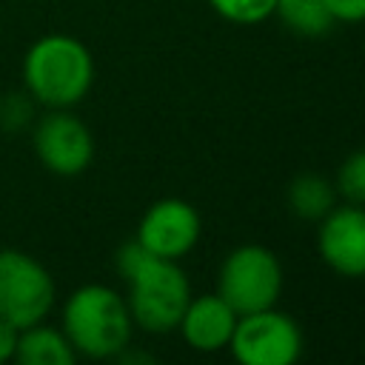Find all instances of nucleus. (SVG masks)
I'll list each match as a JSON object with an SVG mask.
<instances>
[{"mask_svg":"<svg viewBox=\"0 0 365 365\" xmlns=\"http://www.w3.org/2000/svg\"><path fill=\"white\" fill-rule=\"evenodd\" d=\"M114 262L128 285L125 305L134 325L148 334L174 331L191 299V282L177 259L154 257L137 240H131L120 245Z\"/></svg>","mask_w":365,"mask_h":365,"instance_id":"obj_1","label":"nucleus"},{"mask_svg":"<svg viewBox=\"0 0 365 365\" xmlns=\"http://www.w3.org/2000/svg\"><path fill=\"white\" fill-rule=\"evenodd\" d=\"M94 83V60L83 40L71 34H46L23 57V86L46 108L77 106Z\"/></svg>","mask_w":365,"mask_h":365,"instance_id":"obj_2","label":"nucleus"},{"mask_svg":"<svg viewBox=\"0 0 365 365\" xmlns=\"http://www.w3.org/2000/svg\"><path fill=\"white\" fill-rule=\"evenodd\" d=\"M63 334L71 348L88 359H114L134 331L125 297L103 282L80 285L63 305Z\"/></svg>","mask_w":365,"mask_h":365,"instance_id":"obj_3","label":"nucleus"},{"mask_svg":"<svg viewBox=\"0 0 365 365\" xmlns=\"http://www.w3.org/2000/svg\"><path fill=\"white\" fill-rule=\"evenodd\" d=\"M217 294L240 317L274 308L282 294V265L277 254L259 242L237 245L220 262Z\"/></svg>","mask_w":365,"mask_h":365,"instance_id":"obj_4","label":"nucleus"},{"mask_svg":"<svg viewBox=\"0 0 365 365\" xmlns=\"http://www.w3.org/2000/svg\"><path fill=\"white\" fill-rule=\"evenodd\" d=\"M54 279L43 262L17 248H0V319L14 328L43 322L54 308Z\"/></svg>","mask_w":365,"mask_h":365,"instance_id":"obj_5","label":"nucleus"},{"mask_svg":"<svg viewBox=\"0 0 365 365\" xmlns=\"http://www.w3.org/2000/svg\"><path fill=\"white\" fill-rule=\"evenodd\" d=\"M228 348L242 365H291L302 354V331L291 314L274 305L237 317Z\"/></svg>","mask_w":365,"mask_h":365,"instance_id":"obj_6","label":"nucleus"},{"mask_svg":"<svg viewBox=\"0 0 365 365\" xmlns=\"http://www.w3.org/2000/svg\"><path fill=\"white\" fill-rule=\"evenodd\" d=\"M34 154L51 174L74 177L94 160V137L88 125L68 108H48L34 125Z\"/></svg>","mask_w":365,"mask_h":365,"instance_id":"obj_7","label":"nucleus"},{"mask_svg":"<svg viewBox=\"0 0 365 365\" xmlns=\"http://www.w3.org/2000/svg\"><path fill=\"white\" fill-rule=\"evenodd\" d=\"M200 234H202L200 211L180 197H163L145 208V214L137 222L134 240L148 254L180 262L200 242Z\"/></svg>","mask_w":365,"mask_h":365,"instance_id":"obj_8","label":"nucleus"},{"mask_svg":"<svg viewBox=\"0 0 365 365\" xmlns=\"http://www.w3.org/2000/svg\"><path fill=\"white\" fill-rule=\"evenodd\" d=\"M317 251L334 274L365 279V205H334L319 220Z\"/></svg>","mask_w":365,"mask_h":365,"instance_id":"obj_9","label":"nucleus"},{"mask_svg":"<svg viewBox=\"0 0 365 365\" xmlns=\"http://www.w3.org/2000/svg\"><path fill=\"white\" fill-rule=\"evenodd\" d=\"M237 317L240 314L217 291L214 294H200V297L191 294L177 328H180L188 348H194L200 354H217V351L228 348Z\"/></svg>","mask_w":365,"mask_h":365,"instance_id":"obj_10","label":"nucleus"},{"mask_svg":"<svg viewBox=\"0 0 365 365\" xmlns=\"http://www.w3.org/2000/svg\"><path fill=\"white\" fill-rule=\"evenodd\" d=\"M14 359L23 365H71L77 359V351L71 348L63 328L34 322L20 328Z\"/></svg>","mask_w":365,"mask_h":365,"instance_id":"obj_11","label":"nucleus"},{"mask_svg":"<svg viewBox=\"0 0 365 365\" xmlns=\"http://www.w3.org/2000/svg\"><path fill=\"white\" fill-rule=\"evenodd\" d=\"M336 200H339V194L334 188V180H328L317 171L297 174L285 188L288 211L305 222H319L336 205Z\"/></svg>","mask_w":365,"mask_h":365,"instance_id":"obj_12","label":"nucleus"},{"mask_svg":"<svg viewBox=\"0 0 365 365\" xmlns=\"http://www.w3.org/2000/svg\"><path fill=\"white\" fill-rule=\"evenodd\" d=\"M274 14L282 20L288 31L299 37H322L334 26L325 0H277Z\"/></svg>","mask_w":365,"mask_h":365,"instance_id":"obj_13","label":"nucleus"},{"mask_svg":"<svg viewBox=\"0 0 365 365\" xmlns=\"http://www.w3.org/2000/svg\"><path fill=\"white\" fill-rule=\"evenodd\" d=\"M334 188L345 202L365 205V148H356L342 160Z\"/></svg>","mask_w":365,"mask_h":365,"instance_id":"obj_14","label":"nucleus"},{"mask_svg":"<svg viewBox=\"0 0 365 365\" xmlns=\"http://www.w3.org/2000/svg\"><path fill=\"white\" fill-rule=\"evenodd\" d=\"M211 9L237 26H257L274 14L277 0H208Z\"/></svg>","mask_w":365,"mask_h":365,"instance_id":"obj_15","label":"nucleus"},{"mask_svg":"<svg viewBox=\"0 0 365 365\" xmlns=\"http://www.w3.org/2000/svg\"><path fill=\"white\" fill-rule=\"evenodd\" d=\"M31 123V97L26 94H6L0 100V128L17 131Z\"/></svg>","mask_w":365,"mask_h":365,"instance_id":"obj_16","label":"nucleus"},{"mask_svg":"<svg viewBox=\"0 0 365 365\" xmlns=\"http://www.w3.org/2000/svg\"><path fill=\"white\" fill-rule=\"evenodd\" d=\"M325 9L334 23H362L365 0H325Z\"/></svg>","mask_w":365,"mask_h":365,"instance_id":"obj_17","label":"nucleus"},{"mask_svg":"<svg viewBox=\"0 0 365 365\" xmlns=\"http://www.w3.org/2000/svg\"><path fill=\"white\" fill-rule=\"evenodd\" d=\"M17 336H20V328H14L11 322L0 319V362L14 359V351H17Z\"/></svg>","mask_w":365,"mask_h":365,"instance_id":"obj_18","label":"nucleus"}]
</instances>
